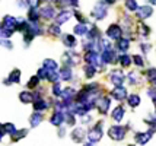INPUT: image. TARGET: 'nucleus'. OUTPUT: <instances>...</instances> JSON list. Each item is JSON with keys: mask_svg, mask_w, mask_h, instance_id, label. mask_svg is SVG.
I'll list each match as a JSON object with an SVG mask.
<instances>
[{"mask_svg": "<svg viewBox=\"0 0 156 146\" xmlns=\"http://www.w3.org/2000/svg\"><path fill=\"white\" fill-rule=\"evenodd\" d=\"M108 136L112 140H122L126 137V129L121 126H111L108 130Z\"/></svg>", "mask_w": 156, "mask_h": 146, "instance_id": "obj_1", "label": "nucleus"}, {"mask_svg": "<svg viewBox=\"0 0 156 146\" xmlns=\"http://www.w3.org/2000/svg\"><path fill=\"white\" fill-rule=\"evenodd\" d=\"M102 137V121H99L95 127H92L88 133V139L89 142H92V143H96V142H99Z\"/></svg>", "mask_w": 156, "mask_h": 146, "instance_id": "obj_2", "label": "nucleus"}, {"mask_svg": "<svg viewBox=\"0 0 156 146\" xmlns=\"http://www.w3.org/2000/svg\"><path fill=\"white\" fill-rule=\"evenodd\" d=\"M85 62L88 63V64L95 66V67H101L102 63H104L101 57L98 56L96 51H86V54H85Z\"/></svg>", "mask_w": 156, "mask_h": 146, "instance_id": "obj_3", "label": "nucleus"}, {"mask_svg": "<svg viewBox=\"0 0 156 146\" xmlns=\"http://www.w3.org/2000/svg\"><path fill=\"white\" fill-rule=\"evenodd\" d=\"M107 37L111 38V40H120L122 37V28L117 23H112L109 25L108 29H107Z\"/></svg>", "mask_w": 156, "mask_h": 146, "instance_id": "obj_4", "label": "nucleus"}, {"mask_svg": "<svg viewBox=\"0 0 156 146\" xmlns=\"http://www.w3.org/2000/svg\"><path fill=\"white\" fill-rule=\"evenodd\" d=\"M61 59H63V62H64L66 66H75V64H77V62H79V54L75 53V51H72V50H69L67 53L63 54Z\"/></svg>", "mask_w": 156, "mask_h": 146, "instance_id": "obj_5", "label": "nucleus"}, {"mask_svg": "<svg viewBox=\"0 0 156 146\" xmlns=\"http://www.w3.org/2000/svg\"><path fill=\"white\" fill-rule=\"evenodd\" d=\"M109 105H111V99H109L108 97H101L98 101H96V107H98L99 112H102V114L108 112Z\"/></svg>", "mask_w": 156, "mask_h": 146, "instance_id": "obj_6", "label": "nucleus"}, {"mask_svg": "<svg viewBox=\"0 0 156 146\" xmlns=\"http://www.w3.org/2000/svg\"><path fill=\"white\" fill-rule=\"evenodd\" d=\"M2 27L6 28V29H10V31H15L16 27H18V19H15L13 16H10V15H6V16L3 18Z\"/></svg>", "mask_w": 156, "mask_h": 146, "instance_id": "obj_7", "label": "nucleus"}, {"mask_svg": "<svg viewBox=\"0 0 156 146\" xmlns=\"http://www.w3.org/2000/svg\"><path fill=\"white\" fill-rule=\"evenodd\" d=\"M111 95H112V98L114 99H117V101H122V99H126V97H127V89L124 88V86H115L114 89H112V92H111Z\"/></svg>", "mask_w": 156, "mask_h": 146, "instance_id": "obj_8", "label": "nucleus"}, {"mask_svg": "<svg viewBox=\"0 0 156 146\" xmlns=\"http://www.w3.org/2000/svg\"><path fill=\"white\" fill-rule=\"evenodd\" d=\"M92 16L95 18V19H104L105 16H107V7L104 6L102 3H99V5H96L95 7H94V10H92Z\"/></svg>", "mask_w": 156, "mask_h": 146, "instance_id": "obj_9", "label": "nucleus"}, {"mask_svg": "<svg viewBox=\"0 0 156 146\" xmlns=\"http://www.w3.org/2000/svg\"><path fill=\"white\" fill-rule=\"evenodd\" d=\"M109 77H111V82L115 85V86H121L126 76H124V73H122L121 70H112Z\"/></svg>", "mask_w": 156, "mask_h": 146, "instance_id": "obj_10", "label": "nucleus"}, {"mask_svg": "<svg viewBox=\"0 0 156 146\" xmlns=\"http://www.w3.org/2000/svg\"><path fill=\"white\" fill-rule=\"evenodd\" d=\"M136 12H137V13H136L137 18L144 21V19H147V18H150V16H152V13H153V9H152L150 6H142V7H139Z\"/></svg>", "mask_w": 156, "mask_h": 146, "instance_id": "obj_11", "label": "nucleus"}, {"mask_svg": "<svg viewBox=\"0 0 156 146\" xmlns=\"http://www.w3.org/2000/svg\"><path fill=\"white\" fill-rule=\"evenodd\" d=\"M40 12H41V16H42V18H45V19H53V18L57 16V15H55L54 6H51V5H45Z\"/></svg>", "mask_w": 156, "mask_h": 146, "instance_id": "obj_12", "label": "nucleus"}, {"mask_svg": "<svg viewBox=\"0 0 156 146\" xmlns=\"http://www.w3.org/2000/svg\"><path fill=\"white\" fill-rule=\"evenodd\" d=\"M77 95V92H76L73 88H66V89L61 91V95L60 98L64 101V102H72V99Z\"/></svg>", "mask_w": 156, "mask_h": 146, "instance_id": "obj_13", "label": "nucleus"}, {"mask_svg": "<svg viewBox=\"0 0 156 146\" xmlns=\"http://www.w3.org/2000/svg\"><path fill=\"white\" fill-rule=\"evenodd\" d=\"M64 121H66V114L63 111H55L50 118V123L53 126H61V123Z\"/></svg>", "mask_w": 156, "mask_h": 146, "instance_id": "obj_14", "label": "nucleus"}, {"mask_svg": "<svg viewBox=\"0 0 156 146\" xmlns=\"http://www.w3.org/2000/svg\"><path fill=\"white\" fill-rule=\"evenodd\" d=\"M152 133H153L152 130L150 132H144V133H137L136 136H134V139H136V142L139 145H146L150 140V137H152Z\"/></svg>", "mask_w": 156, "mask_h": 146, "instance_id": "obj_15", "label": "nucleus"}, {"mask_svg": "<svg viewBox=\"0 0 156 146\" xmlns=\"http://www.w3.org/2000/svg\"><path fill=\"white\" fill-rule=\"evenodd\" d=\"M70 18H72V12L67 10V9H64V10H61L60 13H57V16H55V22H57L58 25H61V23L67 22Z\"/></svg>", "mask_w": 156, "mask_h": 146, "instance_id": "obj_16", "label": "nucleus"}, {"mask_svg": "<svg viewBox=\"0 0 156 146\" xmlns=\"http://www.w3.org/2000/svg\"><path fill=\"white\" fill-rule=\"evenodd\" d=\"M102 62L105 63V64H109V63H115L117 62V56H115V53L112 51V50H108V51H104L102 53Z\"/></svg>", "mask_w": 156, "mask_h": 146, "instance_id": "obj_17", "label": "nucleus"}, {"mask_svg": "<svg viewBox=\"0 0 156 146\" xmlns=\"http://www.w3.org/2000/svg\"><path fill=\"white\" fill-rule=\"evenodd\" d=\"M5 82H6V85H10V84H19V82H20V70H19V69L12 70V73L9 75V77H7Z\"/></svg>", "mask_w": 156, "mask_h": 146, "instance_id": "obj_18", "label": "nucleus"}, {"mask_svg": "<svg viewBox=\"0 0 156 146\" xmlns=\"http://www.w3.org/2000/svg\"><path fill=\"white\" fill-rule=\"evenodd\" d=\"M85 136H88V134L85 133V130H83L82 127H77V129H75V130L72 132V140H73V142H77V143L85 139Z\"/></svg>", "mask_w": 156, "mask_h": 146, "instance_id": "obj_19", "label": "nucleus"}, {"mask_svg": "<svg viewBox=\"0 0 156 146\" xmlns=\"http://www.w3.org/2000/svg\"><path fill=\"white\" fill-rule=\"evenodd\" d=\"M61 41H63V44H64L67 48H73L76 45V38L73 35H69V34L61 35Z\"/></svg>", "mask_w": 156, "mask_h": 146, "instance_id": "obj_20", "label": "nucleus"}, {"mask_svg": "<svg viewBox=\"0 0 156 146\" xmlns=\"http://www.w3.org/2000/svg\"><path fill=\"white\" fill-rule=\"evenodd\" d=\"M124 107H121V105H118L117 108H114V111H112V120H115L117 123H120L122 120V117H124Z\"/></svg>", "mask_w": 156, "mask_h": 146, "instance_id": "obj_21", "label": "nucleus"}, {"mask_svg": "<svg viewBox=\"0 0 156 146\" xmlns=\"http://www.w3.org/2000/svg\"><path fill=\"white\" fill-rule=\"evenodd\" d=\"M117 48L120 50V51H127L130 48V40L129 38H120V40H117Z\"/></svg>", "mask_w": 156, "mask_h": 146, "instance_id": "obj_22", "label": "nucleus"}, {"mask_svg": "<svg viewBox=\"0 0 156 146\" xmlns=\"http://www.w3.org/2000/svg\"><path fill=\"white\" fill-rule=\"evenodd\" d=\"M72 75H73V72L70 69V66L61 67V70H60V79L61 80H70V79H72Z\"/></svg>", "mask_w": 156, "mask_h": 146, "instance_id": "obj_23", "label": "nucleus"}, {"mask_svg": "<svg viewBox=\"0 0 156 146\" xmlns=\"http://www.w3.org/2000/svg\"><path fill=\"white\" fill-rule=\"evenodd\" d=\"M19 99L23 104H29V102L34 101V94H31V92H28V91H23V92L19 94Z\"/></svg>", "mask_w": 156, "mask_h": 146, "instance_id": "obj_24", "label": "nucleus"}, {"mask_svg": "<svg viewBox=\"0 0 156 146\" xmlns=\"http://www.w3.org/2000/svg\"><path fill=\"white\" fill-rule=\"evenodd\" d=\"M34 108H35V111H44V110H47V108H48V102H47V101H44L42 98H40V99H35Z\"/></svg>", "mask_w": 156, "mask_h": 146, "instance_id": "obj_25", "label": "nucleus"}, {"mask_svg": "<svg viewBox=\"0 0 156 146\" xmlns=\"http://www.w3.org/2000/svg\"><path fill=\"white\" fill-rule=\"evenodd\" d=\"M73 32H75L76 35H82V37H85V35H88V32H89L88 25H85V23H79V25H76L75 27Z\"/></svg>", "mask_w": 156, "mask_h": 146, "instance_id": "obj_26", "label": "nucleus"}, {"mask_svg": "<svg viewBox=\"0 0 156 146\" xmlns=\"http://www.w3.org/2000/svg\"><path fill=\"white\" fill-rule=\"evenodd\" d=\"M41 121H42V114H41L40 111H35L34 114L31 116V118H29V123H31L32 127H37Z\"/></svg>", "mask_w": 156, "mask_h": 146, "instance_id": "obj_27", "label": "nucleus"}, {"mask_svg": "<svg viewBox=\"0 0 156 146\" xmlns=\"http://www.w3.org/2000/svg\"><path fill=\"white\" fill-rule=\"evenodd\" d=\"M127 102H129L130 107L136 108L137 105L140 104V97H139L137 94H131V95H129V98H127Z\"/></svg>", "mask_w": 156, "mask_h": 146, "instance_id": "obj_28", "label": "nucleus"}, {"mask_svg": "<svg viewBox=\"0 0 156 146\" xmlns=\"http://www.w3.org/2000/svg\"><path fill=\"white\" fill-rule=\"evenodd\" d=\"M83 72H85V76L88 77V79H90V77H94L96 75V67L92 66V64H86Z\"/></svg>", "mask_w": 156, "mask_h": 146, "instance_id": "obj_29", "label": "nucleus"}, {"mask_svg": "<svg viewBox=\"0 0 156 146\" xmlns=\"http://www.w3.org/2000/svg\"><path fill=\"white\" fill-rule=\"evenodd\" d=\"M58 79H60V72H55V70H48V76H47V80L50 82H58Z\"/></svg>", "mask_w": 156, "mask_h": 146, "instance_id": "obj_30", "label": "nucleus"}, {"mask_svg": "<svg viewBox=\"0 0 156 146\" xmlns=\"http://www.w3.org/2000/svg\"><path fill=\"white\" fill-rule=\"evenodd\" d=\"M48 32H50L51 35H54V37H60L61 35L60 25H58V23H53V25H50V27H48Z\"/></svg>", "mask_w": 156, "mask_h": 146, "instance_id": "obj_31", "label": "nucleus"}, {"mask_svg": "<svg viewBox=\"0 0 156 146\" xmlns=\"http://www.w3.org/2000/svg\"><path fill=\"white\" fill-rule=\"evenodd\" d=\"M40 16H41V12H38V9H37V7H35V9H31V10H29V13H28V18H29V21L31 22H37Z\"/></svg>", "mask_w": 156, "mask_h": 146, "instance_id": "obj_32", "label": "nucleus"}, {"mask_svg": "<svg viewBox=\"0 0 156 146\" xmlns=\"http://www.w3.org/2000/svg\"><path fill=\"white\" fill-rule=\"evenodd\" d=\"M44 67L48 70H57V63L53 60V59H47V60H44Z\"/></svg>", "mask_w": 156, "mask_h": 146, "instance_id": "obj_33", "label": "nucleus"}, {"mask_svg": "<svg viewBox=\"0 0 156 146\" xmlns=\"http://www.w3.org/2000/svg\"><path fill=\"white\" fill-rule=\"evenodd\" d=\"M3 132L7 133V134H15L16 127H15L13 123H6V124H3Z\"/></svg>", "mask_w": 156, "mask_h": 146, "instance_id": "obj_34", "label": "nucleus"}, {"mask_svg": "<svg viewBox=\"0 0 156 146\" xmlns=\"http://www.w3.org/2000/svg\"><path fill=\"white\" fill-rule=\"evenodd\" d=\"M120 63H121V66L122 67H129L130 64H131V57L129 56H126V54H122V56H120Z\"/></svg>", "mask_w": 156, "mask_h": 146, "instance_id": "obj_35", "label": "nucleus"}, {"mask_svg": "<svg viewBox=\"0 0 156 146\" xmlns=\"http://www.w3.org/2000/svg\"><path fill=\"white\" fill-rule=\"evenodd\" d=\"M99 45H101V48L104 50V51H108V50L112 48V47H111V42H109L107 38H101V40H99Z\"/></svg>", "mask_w": 156, "mask_h": 146, "instance_id": "obj_36", "label": "nucleus"}, {"mask_svg": "<svg viewBox=\"0 0 156 146\" xmlns=\"http://www.w3.org/2000/svg\"><path fill=\"white\" fill-rule=\"evenodd\" d=\"M28 134V130L27 129H22V130H16V133L13 134V140L16 142V140H20L22 137H25Z\"/></svg>", "mask_w": 156, "mask_h": 146, "instance_id": "obj_37", "label": "nucleus"}, {"mask_svg": "<svg viewBox=\"0 0 156 146\" xmlns=\"http://www.w3.org/2000/svg\"><path fill=\"white\" fill-rule=\"evenodd\" d=\"M126 7H127L129 10H131V12H134V10L139 9L136 0H126Z\"/></svg>", "mask_w": 156, "mask_h": 146, "instance_id": "obj_38", "label": "nucleus"}, {"mask_svg": "<svg viewBox=\"0 0 156 146\" xmlns=\"http://www.w3.org/2000/svg\"><path fill=\"white\" fill-rule=\"evenodd\" d=\"M66 123L70 126H73L76 123V118H75V112H72V111H69L67 114H66Z\"/></svg>", "mask_w": 156, "mask_h": 146, "instance_id": "obj_39", "label": "nucleus"}, {"mask_svg": "<svg viewBox=\"0 0 156 146\" xmlns=\"http://www.w3.org/2000/svg\"><path fill=\"white\" fill-rule=\"evenodd\" d=\"M129 80H130V84L131 85H136L139 84V75H137L136 72H131V73H129Z\"/></svg>", "mask_w": 156, "mask_h": 146, "instance_id": "obj_40", "label": "nucleus"}, {"mask_svg": "<svg viewBox=\"0 0 156 146\" xmlns=\"http://www.w3.org/2000/svg\"><path fill=\"white\" fill-rule=\"evenodd\" d=\"M38 84H40V77H38V75H37V76H32L31 79H29L28 86H29V88H35V86H37Z\"/></svg>", "mask_w": 156, "mask_h": 146, "instance_id": "obj_41", "label": "nucleus"}, {"mask_svg": "<svg viewBox=\"0 0 156 146\" xmlns=\"http://www.w3.org/2000/svg\"><path fill=\"white\" fill-rule=\"evenodd\" d=\"M146 76H147V79H149V80H152V82H153V80L156 79V69H155V67H152V69L147 70V72H146Z\"/></svg>", "mask_w": 156, "mask_h": 146, "instance_id": "obj_42", "label": "nucleus"}, {"mask_svg": "<svg viewBox=\"0 0 156 146\" xmlns=\"http://www.w3.org/2000/svg\"><path fill=\"white\" fill-rule=\"evenodd\" d=\"M37 75H38V77H40V79H47V76H48V69H45V67L42 66V67L38 70V73H37Z\"/></svg>", "mask_w": 156, "mask_h": 146, "instance_id": "obj_43", "label": "nucleus"}, {"mask_svg": "<svg viewBox=\"0 0 156 146\" xmlns=\"http://www.w3.org/2000/svg\"><path fill=\"white\" fill-rule=\"evenodd\" d=\"M61 86H60V84H58V82H55L54 85H53V94H54L55 97H60L61 95Z\"/></svg>", "mask_w": 156, "mask_h": 146, "instance_id": "obj_44", "label": "nucleus"}, {"mask_svg": "<svg viewBox=\"0 0 156 146\" xmlns=\"http://www.w3.org/2000/svg\"><path fill=\"white\" fill-rule=\"evenodd\" d=\"M133 62H134V64L136 66H139V67H142L143 64H144V62H143V57L142 56H133Z\"/></svg>", "mask_w": 156, "mask_h": 146, "instance_id": "obj_45", "label": "nucleus"}, {"mask_svg": "<svg viewBox=\"0 0 156 146\" xmlns=\"http://www.w3.org/2000/svg\"><path fill=\"white\" fill-rule=\"evenodd\" d=\"M147 95L152 98V101L156 104V88H150V89H147Z\"/></svg>", "mask_w": 156, "mask_h": 146, "instance_id": "obj_46", "label": "nucleus"}, {"mask_svg": "<svg viewBox=\"0 0 156 146\" xmlns=\"http://www.w3.org/2000/svg\"><path fill=\"white\" fill-rule=\"evenodd\" d=\"M140 32H142L143 37H147V35H149V32H150V29L147 28V25L142 23V25H140Z\"/></svg>", "mask_w": 156, "mask_h": 146, "instance_id": "obj_47", "label": "nucleus"}, {"mask_svg": "<svg viewBox=\"0 0 156 146\" xmlns=\"http://www.w3.org/2000/svg\"><path fill=\"white\" fill-rule=\"evenodd\" d=\"M41 0H27V5L31 9H35V7H38V5H40Z\"/></svg>", "mask_w": 156, "mask_h": 146, "instance_id": "obj_48", "label": "nucleus"}, {"mask_svg": "<svg viewBox=\"0 0 156 146\" xmlns=\"http://www.w3.org/2000/svg\"><path fill=\"white\" fill-rule=\"evenodd\" d=\"M0 44H2L3 47H6L7 50H10L12 47H13V45H12V42L9 41V38H5V40H2V41H0Z\"/></svg>", "mask_w": 156, "mask_h": 146, "instance_id": "obj_49", "label": "nucleus"}, {"mask_svg": "<svg viewBox=\"0 0 156 146\" xmlns=\"http://www.w3.org/2000/svg\"><path fill=\"white\" fill-rule=\"evenodd\" d=\"M140 47H142V51H144V53H147V51L150 50V45H149V44H142Z\"/></svg>", "mask_w": 156, "mask_h": 146, "instance_id": "obj_50", "label": "nucleus"}, {"mask_svg": "<svg viewBox=\"0 0 156 146\" xmlns=\"http://www.w3.org/2000/svg\"><path fill=\"white\" fill-rule=\"evenodd\" d=\"M70 5H72V6H77V5H79V2H77V0H70Z\"/></svg>", "mask_w": 156, "mask_h": 146, "instance_id": "obj_51", "label": "nucleus"}, {"mask_svg": "<svg viewBox=\"0 0 156 146\" xmlns=\"http://www.w3.org/2000/svg\"><path fill=\"white\" fill-rule=\"evenodd\" d=\"M105 3H108V5H114L115 3V0H104Z\"/></svg>", "mask_w": 156, "mask_h": 146, "instance_id": "obj_52", "label": "nucleus"}, {"mask_svg": "<svg viewBox=\"0 0 156 146\" xmlns=\"http://www.w3.org/2000/svg\"><path fill=\"white\" fill-rule=\"evenodd\" d=\"M58 136H60V137H63V136H64V129H60V132H58Z\"/></svg>", "mask_w": 156, "mask_h": 146, "instance_id": "obj_53", "label": "nucleus"}, {"mask_svg": "<svg viewBox=\"0 0 156 146\" xmlns=\"http://www.w3.org/2000/svg\"><path fill=\"white\" fill-rule=\"evenodd\" d=\"M3 134H5V132H3V130H0V140H2V137H3Z\"/></svg>", "mask_w": 156, "mask_h": 146, "instance_id": "obj_54", "label": "nucleus"}, {"mask_svg": "<svg viewBox=\"0 0 156 146\" xmlns=\"http://www.w3.org/2000/svg\"><path fill=\"white\" fill-rule=\"evenodd\" d=\"M150 3H152V5H156V0H149Z\"/></svg>", "mask_w": 156, "mask_h": 146, "instance_id": "obj_55", "label": "nucleus"}, {"mask_svg": "<svg viewBox=\"0 0 156 146\" xmlns=\"http://www.w3.org/2000/svg\"><path fill=\"white\" fill-rule=\"evenodd\" d=\"M83 146H94V145H92V142H90V143H86V145H83Z\"/></svg>", "mask_w": 156, "mask_h": 146, "instance_id": "obj_56", "label": "nucleus"}, {"mask_svg": "<svg viewBox=\"0 0 156 146\" xmlns=\"http://www.w3.org/2000/svg\"><path fill=\"white\" fill-rule=\"evenodd\" d=\"M0 130H3V126H2V124H0Z\"/></svg>", "mask_w": 156, "mask_h": 146, "instance_id": "obj_57", "label": "nucleus"}, {"mask_svg": "<svg viewBox=\"0 0 156 146\" xmlns=\"http://www.w3.org/2000/svg\"><path fill=\"white\" fill-rule=\"evenodd\" d=\"M153 84H155V88H156V79H155V80H153Z\"/></svg>", "mask_w": 156, "mask_h": 146, "instance_id": "obj_58", "label": "nucleus"}, {"mask_svg": "<svg viewBox=\"0 0 156 146\" xmlns=\"http://www.w3.org/2000/svg\"><path fill=\"white\" fill-rule=\"evenodd\" d=\"M129 146H134V145H129Z\"/></svg>", "mask_w": 156, "mask_h": 146, "instance_id": "obj_59", "label": "nucleus"}, {"mask_svg": "<svg viewBox=\"0 0 156 146\" xmlns=\"http://www.w3.org/2000/svg\"><path fill=\"white\" fill-rule=\"evenodd\" d=\"M0 28H2V25H0Z\"/></svg>", "mask_w": 156, "mask_h": 146, "instance_id": "obj_60", "label": "nucleus"}]
</instances>
